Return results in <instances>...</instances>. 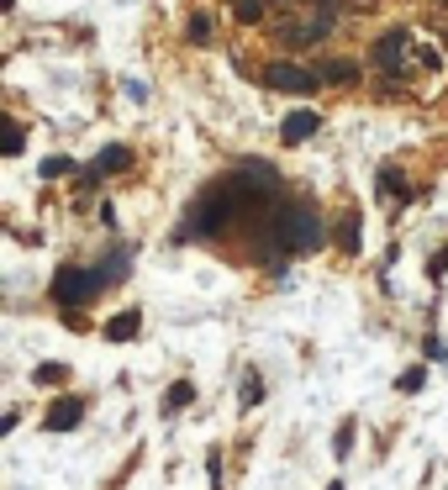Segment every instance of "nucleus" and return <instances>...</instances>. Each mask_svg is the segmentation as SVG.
I'll list each match as a JSON object with an SVG mask.
<instances>
[{"label":"nucleus","mask_w":448,"mask_h":490,"mask_svg":"<svg viewBox=\"0 0 448 490\" xmlns=\"http://www.w3.org/2000/svg\"><path fill=\"white\" fill-rule=\"evenodd\" d=\"M322 237H328V232H322V217H317L311 201H285V206H275V212L264 217L259 248H264L270 259H285V253H317Z\"/></svg>","instance_id":"f257e3e1"},{"label":"nucleus","mask_w":448,"mask_h":490,"mask_svg":"<svg viewBox=\"0 0 448 490\" xmlns=\"http://www.w3.org/2000/svg\"><path fill=\"white\" fill-rule=\"evenodd\" d=\"M243 206H248V195H243L232 179H217V185L190 206V221L179 227V237H217L227 227V217H237Z\"/></svg>","instance_id":"f03ea898"},{"label":"nucleus","mask_w":448,"mask_h":490,"mask_svg":"<svg viewBox=\"0 0 448 490\" xmlns=\"http://www.w3.org/2000/svg\"><path fill=\"white\" fill-rule=\"evenodd\" d=\"M112 285V274L101 270H79V264H63V270L54 274V301L58 306H79V301H95L101 290Z\"/></svg>","instance_id":"7ed1b4c3"},{"label":"nucleus","mask_w":448,"mask_h":490,"mask_svg":"<svg viewBox=\"0 0 448 490\" xmlns=\"http://www.w3.org/2000/svg\"><path fill=\"white\" fill-rule=\"evenodd\" d=\"M259 79H264V90L301 96V101H306V96H317V85H322V74H317V69H306V63H290V58H275V63H270Z\"/></svg>","instance_id":"20e7f679"},{"label":"nucleus","mask_w":448,"mask_h":490,"mask_svg":"<svg viewBox=\"0 0 448 490\" xmlns=\"http://www.w3.org/2000/svg\"><path fill=\"white\" fill-rule=\"evenodd\" d=\"M406 43H411V37H406L401 27H395V32H380V37L369 43V63H375V74H386L391 85L406 74Z\"/></svg>","instance_id":"39448f33"},{"label":"nucleus","mask_w":448,"mask_h":490,"mask_svg":"<svg viewBox=\"0 0 448 490\" xmlns=\"http://www.w3.org/2000/svg\"><path fill=\"white\" fill-rule=\"evenodd\" d=\"M79 422H85V401L79 395H58L54 406H48V417H43L48 433H74Z\"/></svg>","instance_id":"423d86ee"},{"label":"nucleus","mask_w":448,"mask_h":490,"mask_svg":"<svg viewBox=\"0 0 448 490\" xmlns=\"http://www.w3.org/2000/svg\"><path fill=\"white\" fill-rule=\"evenodd\" d=\"M121 169H132V148L112 143V148H101V154H95V163H90L79 179H85V185H95V179H106V174H121Z\"/></svg>","instance_id":"0eeeda50"},{"label":"nucleus","mask_w":448,"mask_h":490,"mask_svg":"<svg viewBox=\"0 0 448 490\" xmlns=\"http://www.w3.org/2000/svg\"><path fill=\"white\" fill-rule=\"evenodd\" d=\"M333 16L337 11H322L317 21H290V27H280V37L285 43H322V37L333 32Z\"/></svg>","instance_id":"6e6552de"},{"label":"nucleus","mask_w":448,"mask_h":490,"mask_svg":"<svg viewBox=\"0 0 448 490\" xmlns=\"http://www.w3.org/2000/svg\"><path fill=\"white\" fill-rule=\"evenodd\" d=\"M317 127H322V116L317 111H290L280 121V137L295 148V143H306V137H317Z\"/></svg>","instance_id":"1a4fd4ad"},{"label":"nucleus","mask_w":448,"mask_h":490,"mask_svg":"<svg viewBox=\"0 0 448 490\" xmlns=\"http://www.w3.org/2000/svg\"><path fill=\"white\" fill-rule=\"evenodd\" d=\"M317 74H322V85H359V63H348V58H328Z\"/></svg>","instance_id":"9d476101"},{"label":"nucleus","mask_w":448,"mask_h":490,"mask_svg":"<svg viewBox=\"0 0 448 490\" xmlns=\"http://www.w3.org/2000/svg\"><path fill=\"white\" fill-rule=\"evenodd\" d=\"M137 327H143V317H137V311H121V317H112V322H106V337H112V343H127V337H137Z\"/></svg>","instance_id":"9b49d317"},{"label":"nucleus","mask_w":448,"mask_h":490,"mask_svg":"<svg viewBox=\"0 0 448 490\" xmlns=\"http://www.w3.org/2000/svg\"><path fill=\"white\" fill-rule=\"evenodd\" d=\"M375 190H386V195H395V201H406V195H411V185L401 179V169H380V179H375Z\"/></svg>","instance_id":"f8f14e48"},{"label":"nucleus","mask_w":448,"mask_h":490,"mask_svg":"<svg viewBox=\"0 0 448 490\" xmlns=\"http://www.w3.org/2000/svg\"><path fill=\"white\" fill-rule=\"evenodd\" d=\"M337 243H343V253H359V217L353 212H343V221H337Z\"/></svg>","instance_id":"ddd939ff"},{"label":"nucleus","mask_w":448,"mask_h":490,"mask_svg":"<svg viewBox=\"0 0 448 490\" xmlns=\"http://www.w3.org/2000/svg\"><path fill=\"white\" fill-rule=\"evenodd\" d=\"M190 401H195V385H190V380H179V385H174V390L164 395V411H185Z\"/></svg>","instance_id":"4468645a"},{"label":"nucleus","mask_w":448,"mask_h":490,"mask_svg":"<svg viewBox=\"0 0 448 490\" xmlns=\"http://www.w3.org/2000/svg\"><path fill=\"white\" fill-rule=\"evenodd\" d=\"M185 37H190V43H212V37H217V27H212V16H190V27H185Z\"/></svg>","instance_id":"2eb2a0df"},{"label":"nucleus","mask_w":448,"mask_h":490,"mask_svg":"<svg viewBox=\"0 0 448 490\" xmlns=\"http://www.w3.org/2000/svg\"><path fill=\"white\" fill-rule=\"evenodd\" d=\"M43 179H63V174H74V159H63V154H54V159H43V169H37Z\"/></svg>","instance_id":"dca6fc26"},{"label":"nucleus","mask_w":448,"mask_h":490,"mask_svg":"<svg viewBox=\"0 0 448 490\" xmlns=\"http://www.w3.org/2000/svg\"><path fill=\"white\" fill-rule=\"evenodd\" d=\"M422 385H427V370H406V375L395 380V390H401V395H417Z\"/></svg>","instance_id":"f3484780"},{"label":"nucleus","mask_w":448,"mask_h":490,"mask_svg":"<svg viewBox=\"0 0 448 490\" xmlns=\"http://www.w3.org/2000/svg\"><path fill=\"white\" fill-rule=\"evenodd\" d=\"M259 401H264V380L248 375V380H243V406H259Z\"/></svg>","instance_id":"a211bd4d"},{"label":"nucleus","mask_w":448,"mask_h":490,"mask_svg":"<svg viewBox=\"0 0 448 490\" xmlns=\"http://www.w3.org/2000/svg\"><path fill=\"white\" fill-rule=\"evenodd\" d=\"M259 16H264V0H243V5H237V21H243V27H253Z\"/></svg>","instance_id":"6ab92c4d"},{"label":"nucleus","mask_w":448,"mask_h":490,"mask_svg":"<svg viewBox=\"0 0 448 490\" xmlns=\"http://www.w3.org/2000/svg\"><path fill=\"white\" fill-rule=\"evenodd\" d=\"M58 380H69V364H43L37 370V385H58Z\"/></svg>","instance_id":"aec40b11"},{"label":"nucleus","mask_w":448,"mask_h":490,"mask_svg":"<svg viewBox=\"0 0 448 490\" xmlns=\"http://www.w3.org/2000/svg\"><path fill=\"white\" fill-rule=\"evenodd\" d=\"M348 448H353V422H343V428H337V437H333V453H337V459H343Z\"/></svg>","instance_id":"412c9836"},{"label":"nucleus","mask_w":448,"mask_h":490,"mask_svg":"<svg viewBox=\"0 0 448 490\" xmlns=\"http://www.w3.org/2000/svg\"><path fill=\"white\" fill-rule=\"evenodd\" d=\"M206 480H212V490L222 486V453L212 448V459H206Z\"/></svg>","instance_id":"4be33fe9"},{"label":"nucleus","mask_w":448,"mask_h":490,"mask_svg":"<svg viewBox=\"0 0 448 490\" xmlns=\"http://www.w3.org/2000/svg\"><path fill=\"white\" fill-rule=\"evenodd\" d=\"M5 132H11V137H5V154H21V143H27V137H21V127H16V121H11V127H5Z\"/></svg>","instance_id":"5701e85b"},{"label":"nucleus","mask_w":448,"mask_h":490,"mask_svg":"<svg viewBox=\"0 0 448 490\" xmlns=\"http://www.w3.org/2000/svg\"><path fill=\"white\" fill-rule=\"evenodd\" d=\"M328 490H343V486H337V480H333V486H328Z\"/></svg>","instance_id":"b1692460"},{"label":"nucleus","mask_w":448,"mask_h":490,"mask_svg":"<svg viewBox=\"0 0 448 490\" xmlns=\"http://www.w3.org/2000/svg\"><path fill=\"white\" fill-rule=\"evenodd\" d=\"M227 5H243V0H227Z\"/></svg>","instance_id":"393cba45"},{"label":"nucleus","mask_w":448,"mask_h":490,"mask_svg":"<svg viewBox=\"0 0 448 490\" xmlns=\"http://www.w3.org/2000/svg\"><path fill=\"white\" fill-rule=\"evenodd\" d=\"M444 5H448V0H444Z\"/></svg>","instance_id":"a878e982"}]
</instances>
